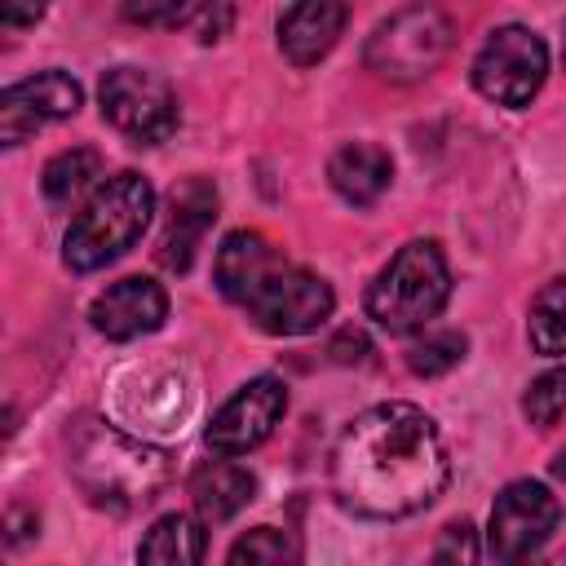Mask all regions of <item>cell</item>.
Masks as SVG:
<instances>
[{"label":"cell","mask_w":566,"mask_h":566,"mask_svg":"<svg viewBox=\"0 0 566 566\" xmlns=\"http://www.w3.org/2000/svg\"><path fill=\"white\" fill-rule=\"evenodd\" d=\"M447 447L416 402L367 407L332 451V491L349 513L407 517L447 486Z\"/></svg>","instance_id":"6da1fadb"},{"label":"cell","mask_w":566,"mask_h":566,"mask_svg":"<svg viewBox=\"0 0 566 566\" xmlns=\"http://www.w3.org/2000/svg\"><path fill=\"white\" fill-rule=\"evenodd\" d=\"M557 478H562V482H566V451H562V455H557Z\"/></svg>","instance_id":"f1b7e54d"},{"label":"cell","mask_w":566,"mask_h":566,"mask_svg":"<svg viewBox=\"0 0 566 566\" xmlns=\"http://www.w3.org/2000/svg\"><path fill=\"white\" fill-rule=\"evenodd\" d=\"M513 566H544V562H539V557H531V562H513Z\"/></svg>","instance_id":"f546056e"},{"label":"cell","mask_w":566,"mask_h":566,"mask_svg":"<svg viewBox=\"0 0 566 566\" xmlns=\"http://www.w3.org/2000/svg\"><path fill=\"white\" fill-rule=\"evenodd\" d=\"M451 296V270L433 239H411L394 252V261L376 274L367 292V314L389 332L407 336L420 332Z\"/></svg>","instance_id":"277c9868"},{"label":"cell","mask_w":566,"mask_h":566,"mask_svg":"<svg viewBox=\"0 0 566 566\" xmlns=\"http://www.w3.org/2000/svg\"><path fill=\"white\" fill-rule=\"evenodd\" d=\"M88 318L106 340H133L155 332L168 318V296L150 279H119L93 301Z\"/></svg>","instance_id":"7c38bea8"},{"label":"cell","mask_w":566,"mask_h":566,"mask_svg":"<svg viewBox=\"0 0 566 566\" xmlns=\"http://www.w3.org/2000/svg\"><path fill=\"white\" fill-rule=\"evenodd\" d=\"M451 18L442 9H398L367 40V66L380 80H420L451 49Z\"/></svg>","instance_id":"5b68a950"},{"label":"cell","mask_w":566,"mask_h":566,"mask_svg":"<svg viewBox=\"0 0 566 566\" xmlns=\"http://www.w3.org/2000/svg\"><path fill=\"white\" fill-rule=\"evenodd\" d=\"M283 411H287V389H283V380L256 376V380H248V385L212 416V424H208V447L221 451V455H248L252 447H261V442L274 433V424H279Z\"/></svg>","instance_id":"30bf717a"},{"label":"cell","mask_w":566,"mask_h":566,"mask_svg":"<svg viewBox=\"0 0 566 566\" xmlns=\"http://www.w3.org/2000/svg\"><path fill=\"white\" fill-rule=\"evenodd\" d=\"M71 469L80 478V486L88 491L93 504H111V509H133L155 500V491L168 478L164 451L102 424V420H84L75 442H71Z\"/></svg>","instance_id":"7a4b0ae2"},{"label":"cell","mask_w":566,"mask_h":566,"mask_svg":"<svg viewBox=\"0 0 566 566\" xmlns=\"http://www.w3.org/2000/svg\"><path fill=\"white\" fill-rule=\"evenodd\" d=\"M252 491H256L252 469H243L234 460H212V464H203L190 478V500H195L199 522H226V517H234L252 500Z\"/></svg>","instance_id":"e0dca14e"},{"label":"cell","mask_w":566,"mask_h":566,"mask_svg":"<svg viewBox=\"0 0 566 566\" xmlns=\"http://www.w3.org/2000/svg\"><path fill=\"white\" fill-rule=\"evenodd\" d=\"M80 102H84V93L66 71H40L31 80H18L0 93V137L9 146H18L40 124L75 115Z\"/></svg>","instance_id":"8fae6325"},{"label":"cell","mask_w":566,"mask_h":566,"mask_svg":"<svg viewBox=\"0 0 566 566\" xmlns=\"http://www.w3.org/2000/svg\"><path fill=\"white\" fill-rule=\"evenodd\" d=\"M230 18H234V9H230V4H217V9H199V22H203V35H199V40H217V35L230 27Z\"/></svg>","instance_id":"4316f807"},{"label":"cell","mask_w":566,"mask_h":566,"mask_svg":"<svg viewBox=\"0 0 566 566\" xmlns=\"http://www.w3.org/2000/svg\"><path fill=\"white\" fill-rule=\"evenodd\" d=\"M40 9H0V22H35Z\"/></svg>","instance_id":"83f0119b"},{"label":"cell","mask_w":566,"mask_h":566,"mask_svg":"<svg viewBox=\"0 0 566 566\" xmlns=\"http://www.w3.org/2000/svg\"><path fill=\"white\" fill-rule=\"evenodd\" d=\"M97 102H102L106 124L119 128L137 146L168 142L172 128H177V93L155 71H142V66L106 71L102 88H97Z\"/></svg>","instance_id":"8992f818"},{"label":"cell","mask_w":566,"mask_h":566,"mask_svg":"<svg viewBox=\"0 0 566 566\" xmlns=\"http://www.w3.org/2000/svg\"><path fill=\"white\" fill-rule=\"evenodd\" d=\"M133 22H146V27H181L190 18H199L195 4H128L124 9Z\"/></svg>","instance_id":"d4e9b609"},{"label":"cell","mask_w":566,"mask_h":566,"mask_svg":"<svg viewBox=\"0 0 566 566\" xmlns=\"http://www.w3.org/2000/svg\"><path fill=\"white\" fill-rule=\"evenodd\" d=\"M548 75V49L531 27H500L473 57V84L495 106H531V97L544 88Z\"/></svg>","instance_id":"52a82bcc"},{"label":"cell","mask_w":566,"mask_h":566,"mask_svg":"<svg viewBox=\"0 0 566 566\" xmlns=\"http://www.w3.org/2000/svg\"><path fill=\"white\" fill-rule=\"evenodd\" d=\"M349 22L345 4L332 0H310V4H287L279 13V49L292 66H314L318 57L332 53V44L340 40Z\"/></svg>","instance_id":"5bb4252c"},{"label":"cell","mask_w":566,"mask_h":566,"mask_svg":"<svg viewBox=\"0 0 566 566\" xmlns=\"http://www.w3.org/2000/svg\"><path fill=\"white\" fill-rule=\"evenodd\" d=\"M203 548H208L203 526L186 513H168L142 535L137 566H203Z\"/></svg>","instance_id":"ac0fdd59"},{"label":"cell","mask_w":566,"mask_h":566,"mask_svg":"<svg viewBox=\"0 0 566 566\" xmlns=\"http://www.w3.org/2000/svg\"><path fill=\"white\" fill-rule=\"evenodd\" d=\"M522 411H526V420L539 424V429L557 424V416L566 411V367H553V371L535 376L531 389H526V398H522Z\"/></svg>","instance_id":"603a6c76"},{"label":"cell","mask_w":566,"mask_h":566,"mask_svg":"<svg viewBox=\"0 0 566 566\" xmlns=\"http://www.w3.org/2000/svg\"><path fill=\"white\" fill-rule=\"evenodd\" d=\"M212 217H217V190L203 177H190L181 190H172V217H168V234L159 243V265L172 274H186Z\"/></svg>","instance_id":"9a60e30c"},{"label":"cell","mask_w":566,"mask_h":566,"mask_svg":"<svg viewBox=\"0 0 566 566\" xmlns=\"http://www.w3.org/2000/svg\"><path fill=\"white\" fill-rule=\"evenodd\" d=\"M226 566H296V544L279 526H252L234 539Z\"/></svg>","instance_id":"44dd1931"},{"label":"cell","mask_w":566,"mask_h":566,"mask_svg":"<svg viewBox=\"0 0 566 566\" xmlns=\"http://www.w3.org/2000/svg\"><path fill=\"white\" fill-rule=\"evenodd\" d=\"M557 522H562V504L544 482H531V478L509 482L495 495L491 522H486V548H491L495 566L539 557V548L548 544Z\"/></svg>","instance_id":"ba28073f"},{"label":"cell","mask_w":566,"mask_h":566,"mask_svg":"<svg viewBox=\"0 0 566 566\" xmlns=\"http://www.w3.org/2000/svg\"><path fill=\"white\" fill-rule=\"evenodd\" d=\"M433 566H478V531L473 522H447L433 544Z\"/></svg>","instance_id":"cb8c5ba5"},{"label":"cell","mask_w":566,"mask_h":566,"mask_svg":"<svg viewBox=\"0 0 566 566\" xmlns=\"http://www.w3.org/2000/svg\"><path fill=\"white\" fill-rule=\"evenodd\" d=\"M327 181H332V190H336L345 203L367 208V203H376V199L389 190V181H394V159H389V150H380L376 142H345V146L327 159Z\"/></svg>","instance_id":"2e32d148"},{"label":"cell","mask_w":566,"mask_h":566,"mask_svg":"<svg viewBox=\"0 0 566 566\" xmlns=\"http://www.w3.org/2000/svg\"><path fill=\"white\" fill-rule=\"evenodd\" d=\"M97 168H102V155H97L93 146H71V150L53 155V159L44 164V177H40L44 199H53V203L75 199V195L97 177Z\"/></svg>","instance_id":"ffe728a7"},{"label":"cell","mask_w":566,"mask_h":566,"mask_svg":"<svg viewBox=\"0 0 566 566\" xmlns=\"http://www.w3.org/2000/svg\"><path fill=\"white\" fill-rule=\"evenodd\" d=\"M332 305H336V296H332V287L318 274L296 270V265H283L256 292V301L248 305V314L270 336H305V332H314L318 323L332 318Z\"/></svg>","instance_id":"9c48e42d"},{"label":"cell","mask_w":566,"mask_h":566,"mask_svg":"<svg viewBox=\"0 0 566 566\" xmlns=\"http://www.w3.org/2000/svg\"><path fill=\"white\" fill-rule=\"evenodd\" d=\"M367 349H371V345H367V336H363V332H354V327H345V332L332 340V358H336V363H363V358H367Z\"/></svg>","instance_id":"484cf974"},{"label":"cell","mask_w":566,"mask_h":566,"mask_svg":"<svg viewBox=\"0 0 566 566\" xmlns=\"http://www.w3.org/2000/svg\"><path fill=\"white\" fill-rule=\"evenodd\" d=\"M150 212H155V190L146 177H137V172L106 177L66 230V243H62L66 265L75 274H93V270L111 265L142 239V230L150 226Z\"/></svg>","instance_id":"3957f363"},{"label":"cell","mask_w":566,"mask_h":566,"mask_svg":"<svg viewBox=\"0 0 566 566\" xmlns=\"http://www.w3.org/2000/svg\"><path fill=\"white\" fill-rule=\"evenodd\" d=\"M526 332H531V345L539 354H548V358L566 354V279H553L535 292Z\"/></svg>","instance_id":"d6986e66"},{"label":"cell","mask_w":566,"mask_h":566,"mask_svg":"<svg viewBox=\"0 0 566 566\" xmlns=\"http://www.w3.org/2000/svg\"><path fill=\"white\" fill-rule=\"evenodd\" d=\"M464 349H469L464 332H429L424 340H416L407 349V367L416 376H442L464 358Z\"/></svg>","instance_id":"7402d4cb"},{"label":"cell","mask_w":566,"mask_h":566,"mask_svg":"<svg viewBox=\"0 0 566 566\" xmlns=\"http://www.w3.org/2000/svg\"><path fill=\"white\" fill-rule=\"evenodd\" d=\"M287 261L279 256V248H270V239L252 234V230H234L226 234V243L217 248V287L221 296L252 305L256 292L283 270Z\"/></svg>","instance_id":"4fadbf2b"}]
</instances>
